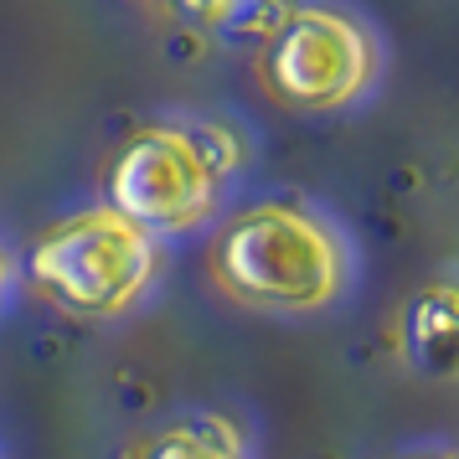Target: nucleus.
Wrapping results in <instances>:
<instances>
[{
    "label": "nucleus",
    "instance_id": "obj_2",
    "mask_svg": "<svg viewBox=\"0 0 459 459\" xmlns=\"http://www.w3.org/2000/svg\"><path fill=\"white\" fill-rule=\"evenodd\" d=\"M222 129L181 125V119H150L129 129L104 170V207L129 217L150 238L202 228L228 186L232 155L217 150Z\"/></svg>",
    "mask_w": 459,
    "mask_h": 459
},
{
    "label": "nucleus",
    "instance_id": "obj_5",
    "mask_svg": "<svg viewBox=\"0 0 459 459\" xmlns=\"http://www.w3.org/2000/svg\"><path fill=\"white\" fill-rule=\"evenodd\" d=\"M403 361L429 382H459V279H434L397 315Z\"/></svg>",
    "mask_w": 459,
    "mask_h": 459
},
{
    "label": "nucleus",
    "instance_id": "obj_4",
    "mask_svg": "<svg viewBox=\"0 0 459 459\" xmlns=\"http://www.w3.org/2000/svg\"><path fill=\"white\" fill-rule=\"evenodd\" d=\"M258 83L294 114L351 108L377 83V42L341 5H290L264 37Z\"/></svg>",
    "mask_w": 459,
    "mask_h": 459
},
{
    "label": "nucleus",
    "instance_id": "obj_6",
    "mask_svg": "<svg viewBox=\"0 0 459 459\" xmlns=\"http://www.w3.org/2000/svg\"><path fill=\"white\" fill-rule=\"evenodd\" d=\"M129 459H248V434L228 413H186L134 444Z\"/></svg>",
    "mask_w": 459,
    "mask_h": 459
},
{
    "label": "nucleus",
    "instance_id": "obj_7",
    "mask_svg": "<svg viewBox=\"0 0 459 459\" xmlns=\"http://www.w3.org/2000/svg\"><path fill=\"white\" fill-rule=\"evenodd\" d=\"M150 5L176 16V22H186V26H222L238 16L243 0H150Z\"/></svg>",
    "mask_w": 459,
    "mask_h": 459
},
{
    "label": "nucleus",
    "instance_id": "obj_1",
    "mask_svg": "<svg viewBox=\"0 0 459 459\" xmlns=\"http://www.w3.org/2000/svg\"><path fill=\"white\" fill-rule=\"evenodd\" d=\"M212 284L243 310L320 315L351 290V253L331 217L305 202H253L207 248Z\"/></svg>",
    "mask_w": 459,
    "mask_h": 459
},
{
    "label": "nucleus",
    "instance_id": "obj_8",
    "mask_svg": "<svg viewBox=\"0 0 459 459\" xmlns=\"http://www.w3.org/2000/svg\"><path fill=\"white\" fill-rule=\"evenodd\" d=\"M11 279H16V264H11V253L0 248V299H5V290H11Z\"/></svg>",
    "mask_w": 459,
    "mask_h": 459
},
{
    "label": "nucleus",
    "instance_id": "obj_3",
    "mask_svg": "<svg viewBox=\"0 0 459 459\" xmlns=\"http://www.w3.org/2000/svg\"><path fill=\"white\" fill-rule=\"evenodd\" d=\"M26 269L47 299L83 320H119L150 294L160 243L114 207H83L37 232Z\"/></svg>",
    "mask_w": 459,
    "mask_h": 459
},
{
    "label": "nucleus",
    "instance_id": "obj_9",
    "mask_svg": "<svg viewBox=\"0 0 459 459\" xmlns=\"http://www.w3.org/2000/svg\"><path fill=\"white\" fill-rule=\"evenodd\" d=\"M403 459H455V455H403Z\"/></svg>",
    "mask_w": 459,
    "mask_h": 459
}]
</instances>
